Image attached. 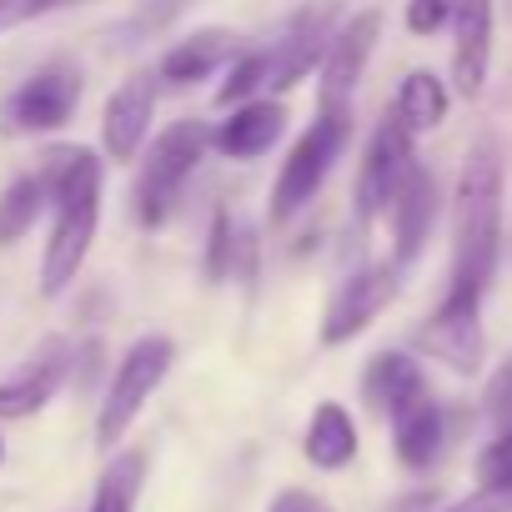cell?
Listing matches in <instances>:
<instances>
[{
    "instance_id": "cell-16",
    "label": "cell",
    "mask_w": 512,
    "mask_h": 512,
    "mask_svg": "<svg viewBox=\"0 0 512 512\" xmlns=\"http://www.w3.org/2000/svg\"><path fill=\"white\" fill-rule=\"evenodd\" d=\"M327 16L322 11H302L292 21V31L277 41V51H267V91H292L297 81H307L322 66L327 51Z\"/></svg>"
},
{
    "instance_id": "cell-13",
    "label": "cell",
    "mask_w": 512,
    "mask_h": 512,
    "mask_svg": "<svg viewBox=\"0 0 512 512\" xmlns=\"http://www.w3.org/2000/svg\"><path fill=\"white\" fill-rule=\"evenodd\" d=\"M287 131V106L277 96H256L226 111V121H216V131H206V146H216L226 161H256L267 156Z\"/></svg>"
},
{
    "instance_id": "cell-27",
    "label": "cell",
    "mask_w": 512,
    "mask_h": 512,
    "mask_svg": "<svg viewBox=\"0 0 512 512\" xmlns=\"http://www.w3.org/2000/svg\"><path fill=\"white\" fill-rule=\"evenodd\" d=\"M487 417L492 422H502V427H512V362L492 377V387H487Z\"/></svg>"
},
{
    "instance_id": "cell-4",
    "label": "cell",
    "mask_w": 512,
    "mask_h": 512,
    "mask_svg": "<svg viewBox=\"0 0 512 512\" xmlns=\"http://www.w3.org/2000/svg\"><path fill=\"white\" fill-rule=\"evenodd\" d=\"M171 367H176V342L161 337V332H146L121 352V362L111 372V387L101 397V412H96V447L101 452H116V442L131 432V422L156 397V387L171 377Z\"/></svg>"
},
{
    "instance_id": "cell-29",
    "label": "cell",
    "mask_w": 512,
    "mask_h": 512,
    "mask_svg": "<svg viewBox=\"0 0 512 512\" xmlns=\"http://www.w3.org/2000/svg\"><path fill=\"white\" fill-rule=\"evenodd\" d=\"M442 512H512V492H487V487H477L472 497H462V502H452V507H442Z\"/></svg>"
},
{
    "instance_id": "cell-18",
    "label": "cell",
    "mask_w": 512,
    "mask_h": 512,
    "mask_svg": "<svg viewBox=\"0 0 512 512\" xmlns=\"http://www.w3.org/2000/svg\"><path fill=\"white\" fill-rule=\"evenodd\" d=\"M231 56H236V36L231 31H196V36H186V41H176V46L161 51L156 81L191 86V81H206L211 71H221Z\"/></svg>"
},
{
    "instance_id": "cell-1",
    "label": "cell",
    "mask_w": 512,
    "mask_h": 512,
    "mask_svg": "<svg viewBox=\"0 0 512 512\" xmlns=\"http://www.w3.org/2000/svg\"><path fill=\"white\" fill-rule=\"evenodd\" d=\"M46 181V206H51V241L41 256V292L61 297L96 246V226H101V191H106V161L86 146L76 151H56L51 166L41 171Z\"/></svg>"
},
{
    "instance_id": "cell-21",
    "label": "cell",
    "mask_w": 512,
    "mask_h": 512,
    "mask_svg": "<svg viewBox=\"0 0 512 512\" xmlns=\"http://www.w3.org/2000/svg\"><path fill=\"white\" fill-rule=\"evenodd\" d=\"M106 472L96 477V492H91V512H136L141 502V487H146V467H151V452L146 447H121V452H106Z\"/></svg>"
},
{
    "instance_id": "cell-19",
    "label": "cell",
    "mask_w": 512,
    "mask_h": 512,
    "mask_svg": "<svg viewBox=\"0 0 512 512\" xmlns=\"http://www.w3.org/2000/svg\"><path fill=\"white\" fill-rule=\"evenodd\" d=\"M357 447H362V437H357L352 412H347L342 402H317V412H312V422H307V437H302L307 462H312L317 472H342V467L357 462Z\"/></svg>"
},
{
    "instance_id": "cell-14",
    "label": "cell",
    "mask_w": 512,
    "mask_h": 512,
    "mask_svg": "<svg viewBox=\"0 0 512 512\" xmlns=\"http://www.w3.org/2000/svg\"><path fill=\"white\" fill-rule=\"evenodd\" d=\"M432 216H437V186H432V176H427L422 166H412L407 181L397 186L392 206H387L392 241H397V246H392V262H397V267H407V262H417V256H422L427 231H432Z\"/></svg>"
},
{
    "instance_id": "cell-10",
    "label": "cell",
    "mask_w": 512,
    "mask_h": 512,
    "mask_svg": "<svg viewBox=\"0 0 512 512\" xmlns=\"http://www.w3.org/2000/svg\"><path fill=\"white\" fill-rule=\"evenodd\" d=\"M156 121V71H131L101 111V151L111 161H136Z\"/></svg>"
},
{
    "instance_id": "cell-22",
    "label": "cell",
    "mask_w": 512,
    "mask_h": 512,
    "mask_svg": "<svg viewBox=\"0 0 512 512\" xmlns=\"http://www.w3.org/2000/svg\"><path fill=\"white\" fill-rule=\"evenodd\" d=\"M447 81L432 76V71H412L402 86H397V101H392V116L407 136H427L447 121Z\"/></svg>"
},
{
    "instance_id": "cell-6",
    "label": "cell",
    "mask_w": 512,
    "mask_h": 512,
    "mask_svg": "<svg viewBox=\"0 0 512 512\" xmlns=\"http://www.w3.org/2000/svg\"><path fill=\"white\" fill-rule=\"evenodd\" d=\"M76 106H81V71L66 61H51L6 96L0 126H6V136H51L71 126Z\"/></svg>"
},
{
    "instance_id": "cell-7",
    "label": "cell",
    "mask_w": 512,
    "mask_h": 512,
    "mask_svg": "<svg viewBox=\"0 0 512 512\" xmlns=\"http://www.w3.org/2000/svg\"><path fill=\"white\" fill-rule=\"evenodd\" d=\"M412 166H417L412 136H407V131L397 126V116L387 111V116L377 121L367 151H362V171H357V191H352V201H357V226H372L377 216H387V206H392V196H397V186L407 181Z\"/></svg>"
},
{
    "instance_id": "cell-23",
    "label": "cell",
    "mask_w": 512,
    "mask_h": 512,
    "mask_svg": "<svg viewBox=\"0 0 512 512\" xmlns=\"http://www.w3.org/2000/svg\"><path fill=\"white\" fill-rule=\"evenodd\" d=\"M46 211V181L41 176H16L6 191H0V246H16L36 216Z\"/></svg>"
},
{
    "instance_id": "cell-12",
    "label": "cell",
    "mask_w": 512,
    "mask_h": 512,
    "mask_svg": "<svg viewBox=\"0 0 512 512\" xmlns=\"http://www.w3.org/2000/svg\"><path fill=\"white\" fill-rule=\"evenodd\" d=\"M452 91L477 101L492 66V0H452Z\"/></svg>"
},
{
    "instance_id": "cell-11",
    "label": "cell",
    "mask_w": 512,
    "mask_h": 512,
    "mask_svg": "<svg viewBox=\"0 0 512 512\" xmlns=\"http://www.w3.org/2000/svg\"><path fill=\"white\" fill-rule=\"evenodd\" d=\"M417 347L427 357H437L442 367L472 377L482 367V307L477 302H457L442 297V307L427 317V327L417 332Z\"/></svg>"
},
{
    "instance_id": "cell-15",
    "label": "cell",
    "mask_w": 512,
    "mask_h": 512,
    "mask_svg": "<svg viewBox=\"0 0 512 512\" xmlns=\"http://www.w3.org/2000/svg\"><path fill=\"white\" fill-rule=\"evenodd\" d=\"M66 382V342H46L16 377L0 382V422H21L36 417Z\"/></svg>"
},
{
    "instance_id": "cell-31",
    "label": "cell",
    "mask_w": 512,
    "mask_h": 512,
    "mask_svg": "<svg viewBox=\"0 0 512 512\" xmlns=\"http://www.w3.org/2000/svg\"><path fill=\"white\" fill-rule=\"evenodd\" d=\"M16 11H21L16 0H0V26H6V21H16Z\"/></svg>"
},
{
    "instance_id": "cell-24",
    "label": "cell",
    "mask_w": 512,
    "mask_h": 512,
    "mask_svg": "<svg viewBox=\"0 0 512 512\" xmlns=\"http://www.w3.org/2000/svg\"><path fill=\"white\" fill-rule=\"evenodd\" d=\"M262 91H267V51H246V56H236V61L226 66V81H221V91H216V106L231 111V106H241V101H256Z\"/></svg>"
},
{
    "instance_id": "cell-17",
    "label": "cell",
    "mask_w": 512,
    "mask_h": 512,
    "mask_svg": "<svg viewBox=\"0 0 512 512\" xmlns=\"http://www.w3.org/2000/svg\"><path fill=\"white\" fill-rule=\"evenodd\" d=\"M362 397H367L372 412L397 417L402 407L427 397V377H422V367L407 352H377L367 362V372H362Z\"/></svg>"
},
{
    "instance_id": "cell-28",
    "label": "cell",
    "mask_w": 512,
    "mask_h": 512,
    "mask_svg": "<svg viewBox=\"0 0 512 512\" xmlns=\"http://www.w3.org/2000/svg\"><path fill=\"white\" fill-rule=\"evenodd\" d=\"M267 512H332L322 497H312V492H302V487H282L272 502H267Z\"/></svg>"
},
{
    "instance_id": "cell-26",
    "label": "cell",
    "mask_w": 512,
    "mask_h": 512,
    "mask_svg": "<svg viewBox=\"0 0 512 512\" xmlns=\"http://www.w3.org/2000/svg\"><path fill=\"white\" fill-rule=\"evenodd\" d=\"M402 21H407L412 36H437L452 21V0H407Z\"/></svg>"
},
{
    "instance_id": "cell-25",
    "label": "cell",
    "mask_w": 512,
    "mask_h": 512,
    "mask_svg": "<svg viewBox=\"0 0 512 512\" xmlns=\"http://www.w3.org/2000/svg\"><path fill=\"white\" fill-rule=\"evenodd\" d=\"M477 487H487V492H512V427H502V432L477 452Z\"/></svg>"
},
{
    "instance_id": "cell-9",
    "label": "cell",
    "mask_w": 512,
    "mask_h": 512,
    "mask_svg": "<svg viewBox=\"0 0 512 512\" xmlns=\"http://www.w3.org/2000/svg\"><path fill=\"white\" fill-rule=\"evenodd\" d=\"M382 41V11L367 6L357 16H347L332 36H327V51H322V106H347L357 81L367 76V61Z\"/></svg>"
},
{
    "instance_id": "cell-30",
    "label": "cell",
    "mask_w": 512,
    "mask_h": 512,
    "mask_svg": "<svg viewBox=\"0 0 512 512\" xmlns=\"http://www.w3.org/2000/svg\"><path fill=\"white\" fill-rule=\"evenodd\" d=\"M66 6H91V0H21V21H36V16H51V11H66Z\"/></svg>"
},
{
    "instance_id": "cell-8",
    "label": "cell",
    "mask_w": 512,
    "mask_h": 512,
    "mask_svg": "<svg viewBox=\"0 0 512 512\" xmlns=\"http://www.w3.org/2000/svg\"><path fill=\"white\" fill-rule=\"evenodd\" d=\"M402 292V267L397 262H372L362 272H352L337 297L327 302V317H322V347H347L352 337H362Z\"/></svg>"
},
{
    "instance_id": "cell-5",
    "label": "cell",
    "mask_w": 512,
    "mask_h": 512,
    "mask_svg": "<svg viewBox=\"0 0 512 512\" xmlns=\"http://www.w3.org/2000/svg\"><path fill=\"white\" fill-rule=\"evenodd\" d=\"M201 156H206V126L201 121H171L151 141V151L136 171V216H141V226H161L176 211V201H181L191 171L201 166Z\"/></svg>"
},
{
    "instance_id": "cell-2",
    "label": "cell",
    "mask_w": 512,
    "mask_h": 512,
    "mask_svg": "<svg viewBox=\"0 0 512 512\" xmlns=\"http://www.w3.org/2000/svg\"><path fill=\"white\" fill-rule=\"evenodd\" d=\"M497 241H502V156L492 141H477L457 171L452 196V287L447 297L477 302L497 272Z\"/></svg>"
},
{
    "instance_id": "cell-3",
    "label": "cell",
    "mask_w": 512,
    "mask_h": 512,
    "mask_svg": "<svg viewBox=\"0 0 512 512\" xmlns=\"http://www.w3.org/2000/svg\"><path fill=\"white\" fill-rule=\"evenodd\" d=\"M347 141H352V106H322L317 121L297 136V146L287 151V161L277 171V186H272V221L277 226L292 221L307 201H317V191L327 186Z\"/></svg>"
},
{
    "instance_id": "cell-32",
    "label": "cell",
    "mask_w": 512,
    "mask_h": 512,
    "mask_svg": "<svg viewBox=\"0 0 512 512\" xmlns=\"http://www.w3.org/2000/svg\"><path fill=\"white\" fill-rule=\"evenodd\" d=\"M0 462H6V442H0Z\"/></svg>"
},
{
    "instance_id": "cell-20",
    "label": "cell",
    "mask_w": 512,
    "mask_h": 512,
    "mask_svg": "<svg viewBox=\"0 0 512 512\" xmlns=\"http://www.w3.org/2000/svg\"><path fill=\"white\" fill-rule=\"evenodd\" d=\"M442 442H447V412L432 397H422L392 417V452L402 467H412V472L432 467L442 457Z\"/></svg>"
}]
</instances>
